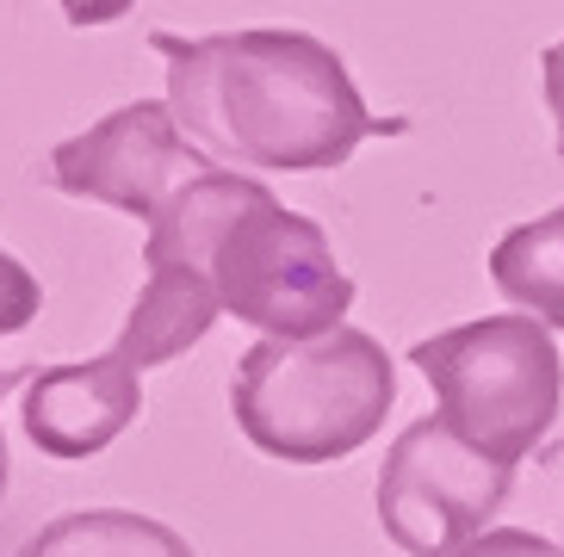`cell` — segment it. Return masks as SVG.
I'll list each match as a JSON object with an SVG mask.
<instances>
[{
    "mask_svg": "<svg viewBox=\"0 0 564 557\" xmlns=\"http://www.w3.org/2000/svg\"><path fill=\"white\" fill-rule=\"evenodd\" d=\"M205 167H217V162L181 131V118H174L167 99H131V106L106 112L100 124H87L82 136L56 143L44 181L68 198L137 217L150 230L155 211L186 181H199Z\"/></svg>",
    "mask_w": 564,
    "mask_h": 557,
    "instance_id": "cell-6",
    "label": "cell"
},
{
    "mask_svg": "<svg viewBox=\"0 0 564 557\" xmlns=\"http://www.w3.org/2000/svg\"><path fill=\"white\" fill-rule=\"evenodd\" d=\"M540 87H546V112L558 124V155H564V37L546 44V56H540Z\"/></svg>",
    "mask_w": 564,
    "mask_h": 557,
    "instance_id": "cell-13",
    "label": "cell"
},
{
    "mask_svg": "<svg viewBox=\"0 0 564 557\" xmlns=\"http://www.w3.org/2000/svg\"><path fill=\"white\" fill-rule=\"evenodd\" d=\"M19 557H199L167 521L137 509H75L63 521L37 526Z\"/></svg>",
    "mask_w": 564,
    "mask_h": 557,
    "instance_id": "cell-10",
    "label": "cell"
},
{
    "mask_svg": "<svg viewBox=\"0 0 564 557\" xmlns=\"http://www.w3.org/2000/svg\"><path fill=\"white\" fill-rule=\"evenodd\" d=\"M56 7H63V19L75 32H87V25H118L137 0H56Z\"/></svg>",
    "mask_w": 564,
    "mask_h": 557,
    "instance_id": "cell-14",
    "label": "cell"
},
{
    "mask_svg": "<svg viewBox=\"0 0 564 557\" xmlns=\"http://www.w3.org/2000/svg\"><path fill=\"white\" fill-rule=\"evenodd\" d=\"M490 285L509 310H528L533 323L564 335V205L540 211L533 223H514L490 248Z\"/></svg>",
    "mask_w": 564,
    "mask_h": 557,
    "instance_id": "cell-9",
    "label": "cell"
},
{
    "mask_svg": "<svg viewBox=\"0 0 564 557\" xmlns=\"http://www.w3.org/2000/svg\"><path fill=\"white\" fill-rule=\"evenodd\" d=\"M217 316H224V304H217V292L193 266H150L131 316L118 328V347L150 372V365L181 360L186 347H199Z\"/></svg>",
    "mask_w": 564,
    "mask_h": 557,
    "instance_id": "cell-8",
    "label": "cell"
},
{
    "mask_svg": "<svg viewBox=\"0 0 564 557\" xmlns=\"http://www.w3.org/2000/svg\"><path fill=\"white\" fill-rule=\"evenodd\" d=\"M137 415H143V365L118 341L94 360H63L32 372L25 403H19L25 440L44 459H63V465L100 459Z\"/></svg>",
    "mask_w": 564,
    "mask_h": 557,
    "instance_id": "cell-7",
    "label": "cell"
},
{
    "mask_svg": "<svg viewBox=\"0 0 564 557\" xmlns=\"http://www.w3.org/2000/svg\"><path fill=\"white\" fill-rule=\"evenodd\" d=\"M150 44L167 56V106L181 131L224 167L323 174L354 162L366 136L398 131L366 112L341 50L311 32H155Z\"/></svg>",
    "mask_w": 564,
    "mask_h": 557,
    "instance_id": "cell-1",
    "label": "cell"
},
{
    "mask_svg": "<svg viewBox=\"0 0 564 557\" xmlns=\"http://www.w3.org/2000/svg\"><path fill=\"white\" fill-rule=\"evenodd\" d=\"M410 365L429 378L441 422L497 465H521L558 427L564 360L552 347V328L528 310L441 328L410 347Z\"/></svg>",
    "mask_w": 564,
    "mask_h": 557,
    "instance_id": "cell-4",
    "label": "cell"
},
{
    "mask_svg": "<svg viewBox=\"0 0 564 557\" xmlns=\"http://www.w3.org/2000/svg\"><path fill=\"white\" fill-rule=\"evenodd\" d=\"M509 490L514 465L484 459L441 415H422L379 465V526L403 557H447L490 533V514L509 502Z\"/></svg>",
    "mask_w": 564,
    "mask_h": 557,
    "instance_id": "cell-5",
    "label": "cell"
},
{
    "mask_svg": "<svg viewBox=\"0 0 564 557\" xmlns=\"http://www.w3.org/2000/svg\"><path fill=\"white\" fill-rule=\"evenodd\" d=\"M37 372V365H32ZM32 372H13V365H0V403L19 391V384H32ZM0 495H7V434H0Z\"/></svg>",
    "mask_w": 564,
    "mask_h": 557,
    "instance_id": "cell-15",
    "label": "cell"
},
{
    "mask_svg": "<svg viewBox=\"0 0 564 557\" xmlns=\"http://www.w3.org/2000/svg\"><path fill=\"white\" fill-rule=\"evenodd\" d=\"M37 310H44V285H37V273L0 248V335H19Z\"/></svg>",
    "mask_w": 564,
    "mask_h": 557,
    "instance_id": "cell-11",
    "label": "cell"
},
{
    "mask_svg": "<svg viewBox=\"0 0 564 557\" xmlns=\"http://www.w3.org/2000/svg\"><path fill=\"white\" fill-rule=\"evenodd\" d=\"M398 409V365L366 328H335L316 341L261 335L236 353L230 415L254 452L280 465H335L379 440Z\"/></svg>",
    "mask_w": 564,
    "mask_h": 557,
    "instance_id": "cell-3",
    "label": "cell"
},
{
    "mask_svg": "<svg viewBox=\"0 0 564 557\" xmlns=\"http://www.w3.org/2000/svg\"><path fill=\"white\" fill-rule=\"evenodd\" d=\"M143 266H193L217 292L224 316L273 341L335 335L354 310V278L335 261L329 230L224 162L186 181L155 211Z\"/></svg>",
    "mask_w": 564,
    "mask_h": 557,
    "instance_id": "cell-2",
    "label": "cell"
},
{
    "mask_svg": "<svg viewBox=\"0 0 564 557\" xmlns=\"http://www.w3.org/2000/svg\"><path fill=\"white\" fill-rule=\"evenodd\" d=\"M447 557H564V545L540 539L528 526H490V533L465 539L459 551H447Z\"/></svg>",
    "mask_w": 564,
    "mask_h": 557,
    "instance_id": "cell-12",
    "label": "cell"
}]
</instances>
